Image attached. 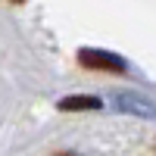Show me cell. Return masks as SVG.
<instances>
[{"label": "cell", "mask_w": 156, "mask_h": 156, "mask_svg": "<svg viewBox=\"0 0 156 156\" xmlns=\"http://www.w3.org/2000/svg\"><path fill=\"white\" fill-rule=\"evenodd\" d=\"M78 59L90 69H109V72H125V62L115 53H100V50H81Z\"/></svg>", "instance_id": "1"}, {"label": "cell", "mask_w": 156, "mask_h": 156, "mask_svg": "<svg viewBox=\"0 0 156 156\" xmlns=\"http://www.w3.org/2000/svg\"><path fill=\"white\" fill-rule=\"evenodd\" d=\"M97 106H100V100L94 97H69L59 103V109H97Z\"/></svg>", "instance_id": "2"}, {"label": "cell", "mask_w": 156, "mask_h": 156, "mask_svg": "<svg viewBox=\"0 0 156 156\" xmlns=\"http://www.w3.org/2000/svg\"><path fill=\"white\" fill-rule=\"evenodd\" d=\"M56 156H75V153H56Z\"/></svg>", "instance_id": "3"}, {"label": "cell", "mask_w": 156, "mask_h": 156, "mask_svg": "<svg viewBox=\"0 0 156 156\" xmlns=\"http://www.w3.org/2000/svg\"><path fill=\"white\" fill-rule=\"evenodd\" d=\"M16 3H22V0H16Z\"/></svg>", "instance_id": "4"}]
</instances>
